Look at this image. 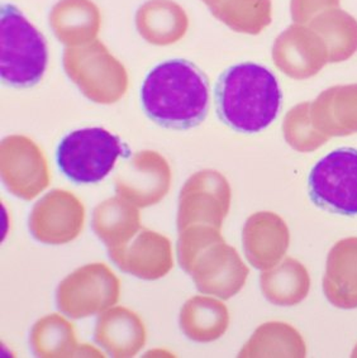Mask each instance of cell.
<instances>
[{
    "instance_id": "cell-17",
    "label": "cell",
    "mask_w": 357,
    "mask_h": 358,
    "mask_svg": "<svg viewBox=\"0 0 357 358\" xmlns=\"http://www.w3.org/2000/svg\"><path fill=\"white\" fill-rule=\"evenodd\" d=\"M323 292L332 306L357 308V237L341 239L327 257Z\"/></svg>"
},
{
    "instance_id": "cell-15",
    "label": "cell",
    "mask_w": 357,
    "mask_h": 358,
    "mask_svg": "<svg viewBox=\"0 0 357 358\" xmlns=\"http://www.w3.org/2000/svg\"><path fill=\"white\" fill-rule=\"evenodd\" d=\"M311 115L318 131L330 138L357 133V84L326 89L312 103Z\"/></svg>"
},
{
    "instance_id": "cell-13",
    "label": "cell",
    "mask_w": 357,
    "mask_h": 358,
    "mask_svg": "<svg viewBox=\"0 0 357 358\" xmlns=\"http://www.w3.org/2000/svg\"><path fill=\"white\" fill-rule=\"evenodd\" d=\"M242 243L250 265L265 271L284 259L290 245V232L276 213H255L246 220Z\"/></svg>"
},
{
    "instance_id": "cell-11",
    "label": "cell",
    "mask_w": 357,
    "mask_h": 358,
    "mask_svg": "<svg viewBox=\"0 0 357 358\" xmlns=\"http://www.w3.org/2000/svg\"><path fill=\"white\" fill-rule=\"evenodd\" d=\"M172 173L161 155L153 151L137 152L119 167L114 178L117 195L139 208L159 204L169 194Z\"/></svg>"
},
{
    "instance_id": "cell-19",
    "label": "cell",
    "mask_w": 357,
    "mask_h": 358,
    "mask_svg": "<svg viewBox=\"0 0 357 358\" xmlns=\"http://www.w3.org/2000/svg\"><path fill=\"white\" fill-rule=\"evenodd\" d=\"M178 324L186 338L211 343L225 336L230 327V312L218 299L197 295L181 308Z\"/></svg>"
},
{
    "instance_id": "cell-9",
    "label": "cell",
    "mask_w": 357,
    "mask_h": 358,
    "mask_svg": "<svg viewBox=\"0 0 357 358\" xmlns=\"http://www.w3.org/2000/svg\"><path fill=\"white\" fill-rule=\"evenodd\" d=\"M85 223V208L73 192L55 189L34 204L29 232L41 243L66 245L78 238Z\"/></svg>"
},
{
    "instance_id": "cell-2",
    "label": "cell",
    "mask_w": 357,
    "mask_h": 358,
    "mask_svg": "<svg viewBox=\"0 0 357 358\" xmlns=\"http://www.w3.org/2000/svg\"><path fill=\"white\" fill-rule=\"evenodd\" d=\"M283 94L275 75L255 62L228 67L216 85L219 120L239 133H258L278 118Z\"/></svg>"
},
{
    "instance_id": "cell-4",
    "label": "cell",
    "mask_w": 357,
    "mask_h": 358,
    "mask_svg": "<svg viewBox=\"0 0 357 358\" xmlns=\"http://www.w3.org/2000/svg\"><path fill=\"white\" fill-rule=\"evenodd\" d=\"M48 62L43 36L12 4L0 12V76L13 87H31L38 84Z\"/></svg>"
},
{
    "instance_id": "cell-3",
    "label": "cell",
    "mask_w": 357,
    "mask_h": 358,
    "mask_svg": "<svg viewBox=\"0 0 357 358\" xmlns=\"http://www.w3.org/2000/svg\"><path fill=\"white\" fill-rule=\"evenodd\" d=\"M178 259L199 292L222 300L237 295L250 273L237 250L225 243L220 229L206 224L178 232Z\"/></svg>"
},
{
    "instance_id": "cell-16",
    "label": "cell",
    "mask_w": 357,
    "mask_h": 358,
    "mask_svg": "<svg viewBox=\"0 0 357 358\" xmlns=\"http://www.w3.org/2000/svg\"><path fill=\"white\" fill-rule=\"evenodd\" d=\"M280 40L285 42L286 52H276L275 57L279 67L294 79L313 78L330 64L324 41L311 27L293 26Z\"/></svg>"
},
{
    "instance_id": "cell-12",
    "label": "cell",
    "mask_w": 357,
    "mask_h": 358,
    "mask_svg": "<svg viewBox=\"0 0 357 358\" xmlns=\"http://www.w3.org/2000/svg\"><path fill=\"white\" fill-rule=\"evenodd\" d=\"M108 253L120 271L147 281L165 278L174 266L170 239L146 228H142L128 245L108 250Z\"/></svg>"
},
{
    "instance_id": "cell-14",
    "label": "cell",
    "mask_w": 357,
    "mask_h": 358,
    "mask_svg": "<svg viewBox=\"0 0 357 358\" xmlns=\"http://www.w3.org/2000/svg\"><path fill=\"white\" fill-rule=\"evenodd\" d=\"M94 341L112 357H134L147 341L145 323L131 309L113 306L97 320Z\"/></svg>"
},
{
    "instance_id": "cell-7",
    "label": "cell",
    "mask_w": 357,
    "mask_h": 358,
    "mask_svg": "<svg viewBox=\"0 0 357 358\" xmlns=\"http://www.w3.org/2000/svg\"><path fill=\"white\" fill-rule=\"evenodd\" d=\"M312 201L341 215H357V150L338 148L312 169L308 179Z\"/></svg>"
},
{
    "instance_id": "cell-24",
    "label": "cell",
    "mask_w": 357,
    "mask_h": 358,
    "mask_svg": "<svg viewBox=\"0 0 357 358\" xmlns=\"http://www.w3.org/2000/svg\"><path fill=\"white\" fill-rule=\"evenodd\" d=\"M312 103L305 101L293 108L284 120L285 140L298 152H313L331 140L319 132L311 115Z\"/></svg>"
},
{
    "instance_id": "cell-25",
    "label": "cell",
    "mask_w": 357,
    "mask_h": 358,
    "mask_svg": "<svg viewBox=\"0 0 357 358\" xmlns=\"http://www.w3.org/2000/svg\"><path fill=\"white\" fill-rule=\"evenodd\" d=\"M340 1L341 0H293L291 14L297 22L307 23L316 18L318 14L340 7Z\"/></svg>"
},
{
    "instance_id": "cell-23",
    "label": "cell",
    "mask_w": 357,
    "mask_h": 358,
    "mask_svg": "<svg viewBox=\"0 0 357 358\" xmlns=\"http://www.w3.org/2000/svg\"><path fill=\"white\" fill-rule=\"evenodd\" d=\"M309 27L324 41L330 64L349 60L357 52V20L342 9L318 14Z\"/></svg>"
},
{
    "instance_id": "cell-22",
    "label": "cell",
    "mask_w": 357,
    "mask_h": 358,
    "mask_svg": "<svg viewBox=\"0 0 357 358\" xmlns=\"http://www.w3.org/2000/svg\"><path fill=\"white\" fill-rule=\"evenodd\" d=\"M29 345L36 357H80L83 345L78 343L75 327L59 314H50L34 323Z\"/></svg>"
},
{
    "instance_id": "cell-21",
    "label": "cell",
    "mask_w": 357,
    "mask_h": 358,
    "mask_svg": "<svg viewBox=\"0 0 357 358\" xmlns=\"http://www.w3.org/2000/svg\"><path fill=\"white\" fill-rule=\"evenodd\" d=\"M307 345L294 327L283 322H269L258 327L238 357H305Z\"/></svg>"
},
{
    "instance_id": "cell-20",
    "label": "cell",
    "mask_w": 357,
    "mask_h": 358,
    "mask_svg": "<svg viewBox=\"0 0 357 358\" xmlns=\"http://www.w3.org/2000/svg\"><path fill=\"white\" fill-rule=\"evenodd\" d=\"M260 287L274 306H298L309 294L311 276L302 262L286 257L275 267L261 272Z\"/></svg>"
},
{
    "instance_id": "cell-6",
    "label": "cell",
    "mask_w": 357,
    "mask_h": 358,
    "mask_svg": "<svg viewBox=\"0 0 357 358\" xmlns=\"http://www.w3.org/2000/svg\"><path fill=\"white\" fill-rule=\"evenodd\" d=\"M120 282L104 264H88L67 275L57 286V309L71 319L106 312L118 303Z\"/></svg>"
},
{
    "instance_id": "cell-1",
    "label": "cell",
    "mask_w": 357,
    "mask_h": 358,
    "mask_svg": "<svg viewBox=\"0 0 357 358\" xmlns=\"http://www.w3.org/2000/svg\"><path fill=\"white\" fill-rule=\"evenodd\" d=\"M146 115L159 126L190 129L203 123L209 110V81L190 61L161 62L141 87Z\"/></svg>"
},
{
    "instance_id": "cell-10",
    "label": "cell",
    "mask_w": 357,
    "mask_h": 358,
    "mask_svg": "<svg viewBox=\"0 0 357 358\" xmlns=\"http://www.w3.org/2000/svg\"><path fill=\"white\" fill-rule=\"evenodd\" d=\"M0 178L8 192L26 201L45 192L51 180L45 155L34 142L20 137L3 141Z\"/></svg>"
},
{
    "instance_id": "cell-18",
    "label": "cell",
    "mask_w": 357,
    "mask_h": 358,
    "mask_svg": "<svg viewBox=\"0 0 357 358\" xmlns=\"http://www.w3.org/2000/svg\"><path fill=\"white\" fill-rule=\"evenodd\" d=\"M92 228L108 250L128 245L142 229L139 206L115 196L94 208Z\"/></svg>"
},
{
    "instance_id": "cell-8",
    "label": "cell",
    "mask_w": 357,
    "mask_h": 358,
    "mask_svg": "<svg viewBox=\"0 0 357 358\" xmlns=\"http://www.w3.org/2000/svg\"><path fill=\"white\" fill-rule=\"evenodd\" d=\"M231 199V185L223 173L212 169L192 173L178 195V232L194 224L220 229L230 213Z\"/></svg>"
},
{
    "instance_id": "cell-5",
    "label": "cell",
    "mask_w": 357,
    "mask_h": 358,
    "mask_svg": "<svg viewBox=\"0 0 357 358\" xmlns=\"http://www.w3.org/2000/svg\"><path fill=\"white\" fill-rule=\"evenodd\" d=\"M123 145L104 128H83L65 136L56 151L59 171L75 184H97L112 173Z\"/></svg>"
}]
</instances>
